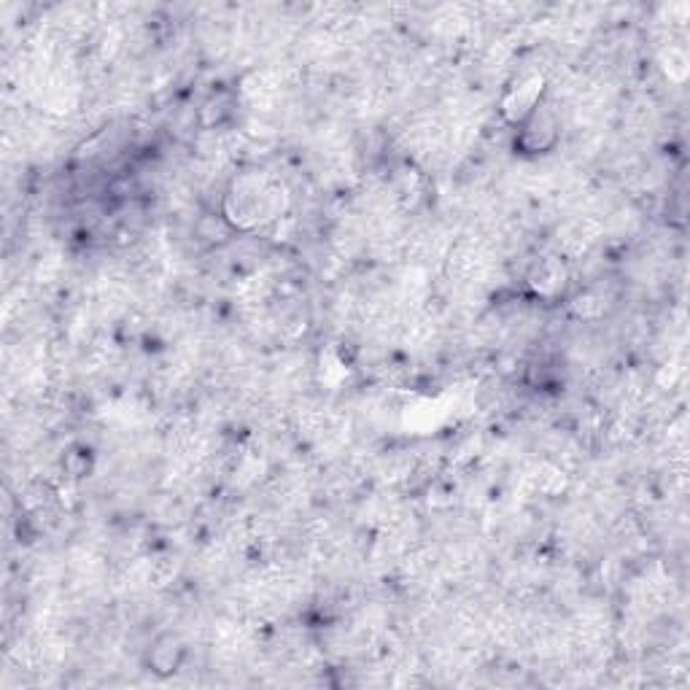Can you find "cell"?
<instances>
[{
	"mask_svg": "<svg viewBox=\"0 0 690 690\" xmlns=\"http://www.w3.org/2000/svg\"><path fill=\"white\" fill-rule=\"evenodd\" d=\"M515 127H518L515 149H521L523 154H531V157L553 149L558 143V135H561V122H558L556 108H550V103H545V100Z\"/></svg>",
	"mask_w": 690,
	"mask_h": 690,
	"instance_id": "obj_1",
	"label": "cell"
},
{
	"mask_svg": "<svg viewBox=\"0 0 690 690\" xmlns=\"http://www.w3.org/2000/svg\"><path fill=\"white\" fill-rule=\"evenodd\" d=\"M542 95H545V76L531 73V76H523L515 87L507 89L499 111L510 124H521L534 108L540 106Z\"/></svg>",
	"mask_w": 690,
	"mask_h": 690,
	"instance_id": "obj_2",
	"label": "cell"
},
{
	"mask_svg": "<svg viewBox=\"0 0 690 690\" xmlns=\"http://www.w3.org/2000/svg\"><path fill=\"white\" fill-rule=\"evenodd\" d=\"M567 284V265L561 257L537 259L529 270V286L540 297H556Z\"/></svg>",
	"mask_w": 690,
	"mask_h": 690,
	"instance_id": "obj_3",
	"label": "cell"
},
{
	"mask_svg": "<svg viewBox=\"0 0 690 690\" xmlns=\"http://www.w3.org/2000/svg\"><path fill=\"white\" fill-rule=\"evenodd\" d=\"M186 658L184 642L176 637V634H162V637L154 639V645L149 647V669L160 677H168V674L178 672Z\"/></svg>",
	"mask_w": 690,
	"mask_h": 690,
	"instance_id": "obj_4",
	"label": "cell"
},
{
	"mask_svg": "<svg viewBox=\"0 0 690 690\" xmlns=\"http://www.w3.org/2000/svg\"><path fill=\"white\" fill-rule=\"evenodd\" d=\"M235 108H238V95H232L230 89H216L200 108V122L205 130H222L235 119Z\"/></svg>",
	"mask_w": 690,
	"mask_h": 690,
	"instance_id": "obj_5",
	"label": "cell"
},
{
	"mask_svg": "<svg viewBox=\"0 0 690 690\" xmlns=\"http://www.w3.org/2000/svg\"><path fill=\"white\" fill-rule=\"evenodd\" d=\"M62 469H65V475H71V478H84V475H89V469H92V453H89L87 448L76 445V448H71V451L65 453Z\"/></svg>",
	"mask_w": 690,
	"mask_h": 690,
	"instance_id": "obj_6",
	"label": "cell"
}]
</instances>
